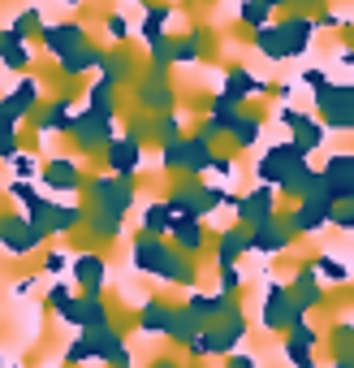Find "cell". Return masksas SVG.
Instances as JSON below:
<instances>
[{
	"instance_id": "cell-1",
	"label": "cell",
	"mask_w": 354,
	"mask_h": 368,
	"mask_svg": "<svg viewBox=\"0 0 354 368\" xmlns=\"http://www.w3.org/2000/svg\"><path fill=\"white\" fill-rule=\"evenodd\" d=\"M78 278H83V282H99V278H104V264L91 260V256H87V260H78Z\"/></svg>"
}]
</instances>
